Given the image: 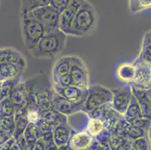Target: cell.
I'll return each mask as SVG.
<instances>
[{
	"label": "cell",
	"instance_id": "obj_19",
	"mask_svg": "<svg viewBox=\"0 0 151 150\" xmlns=\"http://www.w3.org/2000/svg\"><path fill=\"white\" fill-rule=\"evenodd\" d=\"M15 128L14 131V137L16 140L23 136V134L29 124L27 116V107L17 110L14 113Z\"/></svg>",
	"mask_w": 151,
	"mask_h": 150
},
{
	"label": "cell",
	"instance_id": "obj_11",
	"mask_svg": "<svg viewBox=\"0 0 151 150\" xmlns=\"http://www.w3.org/2000/svg\"><path fill=\"white\" fill-rule=\"evenodd\" d=\"M96 138L85 129L72 134L68 146L71 150H83L93 146Z\"/></svg>",
	"mask_w": 151,
	"mask_h": 150
},
{
	"label": "cell",
	"instance_id": "obj_12",
	"mask_svg": "<svg viewBox=\"0 0 151 150\" xmlns=\"http://www.w3.org/2000/svg\"><path fill=\"white\" fill-rule=\"evenodd\" d=\"M15 64L27 68V62L23 54L14 47H2L0 50V64Z\"/></svg>",
	"mask_w": 151,
	"mask_h": 150
},
{
	"label": "cell",
	"instance_id": "obj_22",
	"mask_svg": "<svg viewBox=\"0 0 151 150\" xmlns=\"http://www.w3.org/2000/svg\"><path fill=\"white\" fill-rule=\"evenodd\" d=\"M86 130L95 138H97L105 130H107V128L105 123L101 119L89 117L88 122L86 126Z\"/></svg>",
	"mask_w": 151,
	"mask_h": 150
},
{
	"label": "cell",
	"instance_id": "obj_4",
	"mask_svg": "<svg viewBox=\"0 0 151 150\" xmlns=\"http://www.w3.org/2000/svg\"><path fill=\"white\" fill-rule=\"evenodd\" d=\"M113 93L111 89L101 84H93L88 89V95L83 104V111L87 115L103 106L111 104Z\"/></svg>",
	"mask_w": 151,
	"mask_h": 150
},
{
	"label": "cell",
	"instance_id": "obj_6",
	"mask_svg": "<svg viewBox=\"0 0 151 150\" xmlns=\"http://www.w3.org/2000/svg\"><path fill=\"white\" fill-rule=\"evenodd\" d=\"M35 18L40 22L47 32L59 29L60 12L50 5L41 7L32 11Z\"/></svg>",
	"mask_w": 151,
	"mask_h": 150
},
{
	"label": "cell",
	"instance_id": "obj_10",
	"mask_svg": "<svg viewBox=\"0 0 151 150\" xmlns=\"http://www.w3.org/2000/svg\"><path fill=\"white\" fill-rule=\"evenodd\" d=\"M52 87L55 93L72 102H85L88 95V89H81L74 85L68 87H60L57 86H52Z\"/></svg>",
	"mask_w": 151,
	"mask_h": 150
},
{
	"label": "cell",
	"instance_id": "obj_15",
	"mask_svg": "<svg viewBox=\"0 0 151 150\" xmlns=\"http://www.w3.org/2000/svg\"><path fill=\"white\" fill-rule=\"evenodd\" d=\"M72 64H73V55L63 56L57 59L52 68V80H54L63 75L69 74Z\"/></svg>",
	"mask_w": 151,
	"mask_h": 150
},
{
	"label": "cell",
	"instance_id": "obj_2",
	"mask_svg": "<svg viewBox=\"0 0 151 150\" xmlns=\"http://www.w3.org/2000/svg\"><path fill=\"white\" fill-rule=\"evenodd\" d=\"M98 24V14L94 6L86 0L76 12L69 36L84 37L93 34Z\"/></svg>",
	"mask_w": 151,
	"mask_h": 150
},
{
	"label": "cell",
	"instance_id": "obj_28",
	"mask_svg": "<svg viewBox=\"0 0 151 150\" xmlns=\"http://www.w3.org/2000/svg\"><path fill=\"white\" fill-rule=\"evenodd\" d=\"M131 13L137 14L151 8V0H129Z\"/></svg>",
	"mask_w": 151,
	"mask_h": 150
},
{
	"label": "cell",
	"instance_id": "obj_13",
	"mask_svg": "<svg viewBox=\"0 0 151 150\" xmlns=\"http://www.w3.org/2000/svg\"><path fill=\"white\" fill-rule=\"evenodd\" d=\"M133 95L138 101L141 107L143 117L151 121V98L148 96L147 91L136 87L133 84H130Z\"/></svg>",
	"mask_w": 151,
	"mask_h": 150
},
{
	"label": "cell",
	"instance_id": "obj_20",
	"mask_svg": "<svg viewBox=\"0 0 151 150\" xmlns=\"http://www.w3.org/2000/svg\"><path fill=\"white\" fill-rule=\"evenodd\" d=\"M116 76L121 82L132 84L135 77V66L133 62H123L117 66Z\"/></svg>",
	"mask_w": 151,
	"mask_h": 150
},
{
	"label": "cell",
	"instance_id": "obj_16",
	"mask_svg": "<svg viewBox=\"0 0 151 150\" xmlns=\"http://www.w3.org/2000/svg\"><path fill=\"white\" fill-rule=\"evenodd\" d=\"M27 68L21 67L15 64L5 63L1 64V71H0V81L9 80L22 78Z\"/></svg>",
	"mask_w": 151,
	"mask_h": 150
},
{
	"label": "cell",
	"instance_id": "obj_9",
	"mask_svg": "<svg viewBox=\"0 0 151 150\" xmlns=\"http://www.w3.org/2000/svg\"><path fill=\"white\" fill-rule=\"evenodd\" d=\"M52 104L53 109L68 117L78 113L81 112L84 102L75 103L70 101L65 98L62 97L57 93H55L53 90L52 95Z\"/></svg>",
	"mask_w": 151,
	"mask_h": 150
},
{
	"label": "cell",
	"instance_id": "obj_33",
	"mask_svg": "<svg viewBox=\"0 0 151 150\" xmlns=\"http://www.w3.org/2000/svg\"><path fill=\"white\" fill-rule=\"evenodd\" d=\"M70 0H50L49 5L58 12L61 13L65 11L69 5Z\"/></svg>",
	"mask_w": 151,
	"mask_h": 150
},
{
	"label": "cell",
	"instance_id": "obj_31",
	"mask_svg": "<svg viewBox=\"0 0 151 150\" xmlns=\"http://www.w3.org/2000/svg\"><path fill=\"white\" fill-rule=\"evenodd\" d=\"M44 150H57L58 146L54 141L53 135V131L45 134L41 137Z\"/></svg>",
	"mask_w": 151,
	"mask_h": 150
},
{
	"label": "cell",
	"instance_id": "obj_32",
	"mask_svg": "<svg viewBox=\"0 0 151 150\" xmlns=\"http://www.w3.org/2000/svg\"><path fill=\"white\" fill-rule=\"evenodd\" d=\"M132 148L134 150H150L147 135L133 140L132 142Z\"/></svg>",
	"mask_w": 151,
	"mask_h": 150
},
{
	"label": "cell",
	"instance_id": "obj_3",
	"mask_svg": "<svg viewBox=\"0 0 151 150\" xmlns=\"http://www.w3.org/2000/svg\"><path fill=\"white\" fill-rule=\"evenodd\" d=\"M20 21L23 44L29 53L45 35L46 29L43 25L35 18L32 11L20 13Z\"/></svg>",
	"mask_w": 151,
	"mask_h": 150
},
{
	"label": "cell",
	"instance_id": "obj_35",
	"mask_svg": "<svg viewBox=\"0 0 151 150\" xmlns=\"http://www.w3.org/2000/svg\"><path fill=\"white\" fill-rule=\"evenodd\" d=\"M132 140H129L128 141H127V143H126V144L124 145V146H123V148L122 149V150H130L132 148Z\"/></svg>",
	"mask_w": 151,
	"mask_h": 150
},
{
	"label": "cell",
	"instance_id": "obj_26",
	"mask_svg": "<svg viewBox=\"0 0 151 150\" xmlns=\"http://www.w3.org/2000/svg\"><path fill=\"white\" fill-rule=\"evenodd\" d=\"M128 140V139L123 137L119 133L111 131L108 142L112 150H122Z\"/></svg>",
	"mask_w": 151,
	"mask_h": 150
},
{
	"label": "cell",
	"instance_id": "obj_14",
	"mask_svg": "<svg viewBox=\"0 0 151 150\" xmlns=\"http://www.w3.org/2000/svg\"><path fill=\"white\" fill-rule=\"evenodd\" d=\"M28 95L29 93L27 82L26 80L22 79L9 96L12 102L16 107V111L27 106Z\"/></svg>",
	"mask_w": 151,
	"mask_h": 150
},
{
	"label": "cell",
	"instance_id": "obj_24",
	"mask_svg": "<svg viewBox=\"0 0 151 150\" xmlns=\"http://www.w3.org/2000/svg\"><path fill=\"white\" fill-rule=\"evenodd\" d=\"M137 58L151 62V30L144 35L140 53Z\"/></svg>",
	"mask_w": 151,
	"mask_h": 150
},
{
	"label": "cell",
	"instance_id": "obj_18",
	"mask_svg": "<svg viewBox=\"0 0 151 150\" xmlns=\"http://www.w3.org/2000/svg\"><path fill=\"white\" fill-rule=\"evenodd\" d=\"M76 9L68 7L65 11L60 14L59 18V29L68 36L70 35L73 27L74 20L77 12Z\"/></svg>",
	"mask_w": 151,
	"mask_h": 150
},
{
	"label": "cell",
	"instance_id": "obj_39",
	"mask_svg": "<svg viewBox=\"0 0 151 150\" xmlns=\"http://www.w3.org/2000/svg\"><path fill=\"white\" fill-rule=\"evenodd\" d=\"M94 146H95V149H94V150H99V149L98 148H97L96 146H95V144H94Z\"/></svg>",
	"mask_w": 151,
	"mask_h": 150
},
{
	"label": "cell",
	"instance_id": "obj_8",
	"mask_svg": "<svg viewBox=\"0 0 151 150\" xmlns=\"http://www.w3.org/2000/svg\"><path fill=\"white\" fill-rule=\"evenodd\" d=\"M113 93V100L111 106L113 109L121 115H124L132 98V91L130 84L120 88L111 89Z\"/></svg>",
	"mask_w": 151,
	"mask_h": 150
},
{
	"label": "cell",
	"instance_id": "obj_34",
	"mask_svg": "<svg viewBox=\"0 0 151 150\" xmlns=\"http://www.w3.org/2000/svg\"><path fill=\"white\" fill-rule=\"evenodd\" d=\"M1 150H20L17 140L14 136L5 142L1 144Z\"/></svg>",
	"mask_w": 151,
	"mask_h": 150
},
{
	"label": "cell",
	"instance_id": "obj_27",
	"mask_svg": "<svg viewBox=\"0 0 151 150\" xmlns=\"http://www.w3.org/2000/svg\"><path fill=\"white\" fill-rule=\"evenodd\" d=\"M22 78L14 80H9L1 82V90H0V98L1 100L10 96L14 88L18 84Z\"/></svg>",
	"mask_w": 151,
	"mask_h": 150
},
{
	"label": "cell",
	"instance_id": "obj_37",
	"mask_svg": "<svg viewBox=\"0 0 151 150\" xmlns=\"http://www.w3.org/2000/svg\"><path fill=\"white\" fill-rule=\"evenodd\" d=\"M146 91H147V93L148 96H149V97L151 98V87L149 89H147V90H146Z\"/></svg>",
	"mask_w": 151,
	"mask_h": 150
},
{
	"label": "cell",
	"instance_id": "obj_21",
	"mask_svg": "<svg viewBox=\"0 0 151 150\" xmlns=\"http://www.w3.org/2000/svg\"><path fill=\"white\" fill-rule=\"evenodd\" d=\"M123 117L126 122L131 125H135L143 118L141 107L134 95H132L129 105L123 115Z\"/></svg>",
	"mask_w": 151,
	"mask_h": 150
},
{
	"label": "cell",
	"instance_id": "obj_38",
	"mask_svg": "<svg viewBox=\"0 0 151 150\" xmlns=\"http://www.w3.org/2000/svg\"><path fill=\"white\" fill-rule=\"evenodd\" d=\"M95 149V146H93L90 147V148H88V149H83V150H94Z\"/></svg>",
	"mask_w": 151,
	"mask_h": 150
},
{
	"label": "cell",
	"instance_id": "obj_5",
	"mask_svg": "<svg viewBox=\"0 0 151 150\" xmlns=\"http://www.w3.org/2000/svg\"><path fill=\"white\" fill-rule=\"evenodd\" d=\"M72 85L83 89L90 88V74L86 62L80 56H73V64L69 72Z\"/></svg>",
	"mask_w": 151,
	"mask_h": 150
},
{
	"label": "cell",
	"instance_id": "obj_23",
	"mask_svg": "<svg viewBox=\"0 0 151 150\" xmlns=\"http://www.w3.org/2000/svg\"><path fill=\"white\" fill-rule=\"evenodd\" d=\"M42 136H43L42 135V131H41L40 128H38V126H37V125H35V124L32 123L29 124L27 129L25 130L24 134H23V137H24V138L27 140L28 144H29L30 150H31V149L34 146L35 143H36Z\"/></svg>",
	"mask_w": 151,
	"mask_h": 150
},
{
	"label": "cell",
	"instance_id": "obj_1",
	"mask_svg": "<svg viewBox=\"0 0 151 150\" xmlns=\"http://www.w3.org/2000/svg\"><path fill=\"white\" fill-rule=\"evenodd\" d=\"M68 35L60 29L47 32L29 54L35 59H53L63 52L66 45Z\"/></svg>",
	"mask_w": 151,
	"mask_h": 150
},
{
	"label": "cell",
	"instance_id": "obj_29",
	"mask_svg": "<svg viewBox=\"0 0 151 150\" xmlns=\"http://www.w3.org/2000/svg\"><path fill=\"white\" fill-rule=\"evenodd\" d=\"M16 112V107L12 102L9 97L1 100L0 107V115L2 116H13Z\"/></svg>",
	"mask_w": 151,
	"mask_h": 150
},
{
	"label": "cell",
	"instance_id": "obj_7",
	"mask_svg": "<svg viewBox=\"0 0 151 150\" xmlns=\"http://www.w3.org/2000/svg\"><path fill=\"white\" fill-rule=\"evenodd\" d=\"M133 63L135 66V77L132 84L147 90L151 87V62L136 58Z\"/></svg>",
	"mask_w": 151,
	"mask_h": 150
},
{
	"label": "cell",
	"instance_id": "obj_17",
	"mask_svg": "<svg viewBox=\"0 0 151 150\" xmlns=\"http://www.w3.org/2000/svg\"><path fill=\"white\" fill-rule=\"evenodd\" d=\"M53 135L57 146H66L72 135V129L68 122L60 124L53 128Z\"/></svg>",
	"mask_w": 151,
	"mask_h": 150
},
{
	"label": "cell",
	"instance_id": "obj_30",
	"mask_svg": "<svg viewBox=\"0 0 151 150\" xmlns=\"http://www.w3.org/2000/svg\"><path fill=\"white\" fill-rule=\"evenodd\" d=\"M0 121H1V131L9 132L14 136V131L15 128L14 115L2 116Z\"/></svg>",
	"mask_w": 151,
	"mask_h": 150
},
{
	"label": "cell",
	"instance_id": "obj_36",
	"mask_svg": "<svg viewBox=\"0 0 151 150\" xmlns=\"http://www.w3.org/2000/svg\"><path fill=\"white\" fill-rule=\"evenodd\" d=\"M57 150H71V149H70V148L68 147V146L66 145V146H63L58 147Z\"/></svg>",
	"mask_w": 151,
	"mask_h": 150
},
{
	"label": "cell",
	"instance_id": "obj_40",
	"mask_svg": "<svg viewBox=\"0 0 151 150\" xmlns=\"http://www.w3.org/2000/svg\"><path fill=\"white\" fill-rule=\"evenodd\" d=\"M130 150H134V149L133 148H131V149H130Z\"/></svg>",
	"mask_w": 151,
	"mask_h": 150
},
{
	"label": "cell",
	"instance_id": "obj_25",
	"mask_svg": "<svg viewBox=\"0 0 151 150\" xmlns=\"http://www.w3.org/2000/svg\"><path fill=\"white\" fill-rule=\"evenodd\" d=\"M50 0H21V11L27 13L32 11L37 8L48 5Z\"/></svg>",
	"mask_w": 151,
	"mask_h": 150
}]
</instances>
